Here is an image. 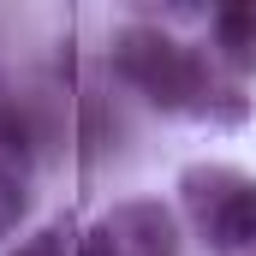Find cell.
<instances>
[{
    "label": "cell",
    "mask_w": 256,
    "mask_h": 256,
    "mask_svg": "<svg viewBox=\"0 0 256 256\" xmlns=\"http://www.w3.org/2000/svg\"><path fill=\"white\" fill-rule=\"evenodd\" d=\"M179 196L191 214L196 238L214 256H256V179L238 167H185L179 173Z\"/></svg>",
    "instance_id": "cell-2"
},
{
    "label": "cell",
    "mask_w": 256,
    "mask_h": 256,
    "mask_svg": "<svg viewBox=\"0 0 256 256\" xmlns=\"http://www.w3.org/2000/svg\"><path fill=\"white\" fill-rule=\"evenodd\" d=\"M108 238H114V256H179V226L161 202H120L102 214Z\"/></svg>",
    "instance_id": "cell-3"
},
{
    "label": "cell",
    "mask_w": 256,
    "mask_h": 256,
    "mask_svg": "<svg viewBox=\"0 0 256 256\" xmlns=\"http://www.w3.org/2000/svg\"><path fill=\"white\" fill-rule=\"evenodd\" d=\"M114 72L131 90L161 108V114H191V120H238L244 102L214 84V66L161 24H126L114 36Z\"/></svg>",
    "instance_id": "cell-1"
},
{
    "label": "cell",
    "mask_w": 256,
    "mask_h": 256,
    "mask_svg": "<svg viewBox=\"0 0 256 256\" xmlns=\"http://www.w3.org/2000/svg\"><path fill=\"white\" fill-rule=\"evenodd\" d=\"M214 42L232 66H256V6H220L214 12Z\"/></svg>",
    "instance_id": "cell-4"
},
{
    "label": "cell",
    "mask_w": 256,
    "mask_h": 256,
    "mask_svg": "<svg viewBox=\"0 0 256 256\" xmlns=\"http://www.w3.org/2000/svg\"><path fill=\"white\" fill-rule=\"evenodd\" d=\"M30 155V114H24V102L0 84V161H24Z\"/></svg>",
    "instance_id": "cell-5"
},
{
    "label": "cell",
    "mask_w": 256,
    "mask_h": 256,
    "mask_svg": "<svg viewBox=\"0 0 256 256\" xmlns=\"http://www.w3.org/2000/svg\"><path fill=\"white\" fill-rule=\"evenodd\" d=\"M6 256H78V250H72V220H54V226L30 232L18 250H6Z\"/></svg>",
    "instance_id": "cell-7"
},
{
    "label": "cell",
    "mask_w": 256,
    "mask_h": 256,
    "mask_svg": "<svg viewBox=\"0 0 256 256\" xmlns=\"http://www.w3.org/2000/svg\"><path fill=\"white\" fill-rule=\"evenodd\" d=\"M24 208H30V179H24V167L0 161V238H6V232H18Z\"/></svg>",
    "instance_id": "cell-6"
},
{
    "label": "cell",
    "mask_w": 256,
    "mask_h": 256,
    "mask_svg": "<svg viewBox=\"0 0 256 256\" xmlns=\"http://www.w3.org/2000/svg\"><path fill=\"white\" fill-rule=\"evenodd\" d=\"M78 256H114V238H108V226H102V220L78 238Z\"/></svg>",
    "instance_id": "cell-8"
}]
</instances>
